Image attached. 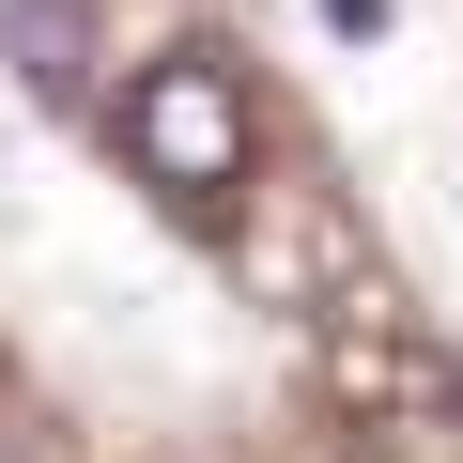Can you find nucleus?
I'll return each instance as SVG.
<instances>
[{"mask_svg":"<svg viewBox=\"0 0 463 463\" xmlns=\"http://www.w3.org/2000/svg\"><path fill=\"white\" fill-rule=\"evenodd\" d=\"M248 155H263V124H248V78H232L216 47H170V62L124 78V170L170 216H232L248 201Z\"/></svg>","mask_w":463,"mask_h":463,"instance_id":"1","label":"nucleus"},{"mask_svg":"<svg viewBox=\"0 0 463 463\" xmlns=\"http://www.w3.org/2000/svg\"><path fill=\"white\" fill-rule=\"evenodd\" d=\"M325 386L340 402H432V355H402L386 309H325Z\"/></svg>","mask_w":463,"mask_h":463,"instance_id":"2","label":"nucleus"}]
</instances>
